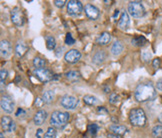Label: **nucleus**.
Returning <instances> with one entry per match:
<instances>
[{"instance_id": "nucleus-1", "label": "nucleus", "mask_w": 162, "mask_h": 138, "mask_svg": "<svg viewBox=\"0 0 162 138\" xmlns=\"http://www.w3.org/2000/svg\"><path fill=\"white\" fill-rule=\"evenodd\" d=\"M135 99L139 102L153 100L156 97V90L152 83H141L135 89Z\"/></svg>"}, {"instance_id": "nucleus-2", "label": "nucleus", "mask_w": 162, "mask_h": 138, "mask_svg": "<svg viewBox=\"0 0 162 138\" xmlns=\"http://www.w3.org/2000/svg\"><path fill=\"white\" fill-rule=\"evenodd\" d=\"M70 118V115L67 112L62 111H54L50 116V124L53 127L62 128L67 124V122Z\"/></svg>"}, {"instance_id": "nucleus-3", "label": "nucleus", "mask_w": 162, "mask_h": 138, "mask_svg": "<svg viewBox=\"0 0 162 138\" xmlns=\"http://www.w3.org/2000/svg\"><path fill=\"white\" fill-rule=\"evenodd\" d=\"M129 119L131 124L134 126H143L146 122V115L143 109L134 108L129 113Z\"/></svg>"}, {"instance_id": "nucleus-4", "label": "nucleus", "mask_w": 162, "mask_h": 138, "mask_svg": "<svg viewBox=\"0 0 162 138\" xmlns=\"http://www.w3.org/2000/svg\"><path fill=\"white\" fill-rule=\"evenodd\" d=\"M128 12L134 18H140L145 14V8L141 1H130L128 4Z\"/></svg>"}, {"instance_id": "nucleus-5", "label": "nucleus", "mask_w": 162, "mask_h": 138, "mask_svg": "<svg viewBox=\"0 0 162 138\" xmlns=\"http://www.w3.org/2000/svg\"><path fill=\"white\" fill-rule=\"evenodd\" d=\"M33 74L41 82H48L53 79V74L47 68H39V69L35 68L33 70Z\"/></svg>"}, {"instance_id": "nucleus-6", "label": "nucleus", "mask_w": 162, "mask_h": 138, "mask_svg": "<svg viewBox=\"0 0 162 138\" xmlns=\"http://www.w3.org/2000/svg\"><path fill=\"white\" fill-rule=\"evenodd\" d=\"M11 21H12L13 24L16 26H22L24 24V15H23L22 10L19 8V7H15L11 11Z\"/></svg>"}, {"instance_id": "nucleus-7", "label": "nucleus", "mask_w": 162, "mask_h": 138, "mask_svg": "<svg viewBox=\"0 0 162 138\" xmlns=\"http://www.w3.org/2000/svg\"><path fill=\"white\" fill-rule=\"evenodd\" d=\"M60 104L66 109H74L78 105V99L72 95H64L61 97Z\"/></svg>"}, {"instance_id": "nucleus-8", "label": "nucleus", "mask_w": 162, "mask_h": 138, "mask_svg": "<svg viewBox=\"0 0 162 138\" xmlns=\"http://www.w3.org/2000/svg\"><path fill=\"white\" fill-rule=\"evenodd\" d=\"M83 6L80 1L77 0H70L67 2V11L70 15H78L82 12Z\"/></svg>"}, {"instance_id": "nucleus-9", "label": "nucleus", "mask_w": 162, "mask_h": 138, "mask_svg": "<svg viewBox=\"0 0 162 138\" xmlns=\"http://www.w3.org/2000/svg\"><path fill=\"white\" fill-rule=\"evenodd\" d=\"M0 104H1V108L7 113H11L13 111L14 108V101L9 95H2L1 100H0Z\"/></svg>"}, {"instance_id": "nucleus-10", "label": "nucleus", "mask_w": 162, "mask_h": 138, "mask_svg": "<svg viewBox=\"0 0 162 138\" xmlns=\"http://www.w3.org/2000/svg\"><path fill=\"white\" fill-rule=\"evenodd\" d=\"M1 127L5 132H13L16 129V124L9 116H3L1 118Z\"/></svg>"}, {"instance_id": "nucleus-11", "label": "nucleus", "mask_w": 162, "mask_h": 138, "mask_svg": "<svg viewBox=\"0 0 162 138\" xmlns=\"http://www.w3.org/2000/svg\"><path fill=\"white\" fill-rule=\"evenodd\" d=\"M80 57H81V53H80V51H78L77 49H71V50L67 51L64 56L65 60L69 63L77 62L80 59Z\"/></svg>"}, {"instance_id": "nucleus-12", "label": "nucleus", "mask_w": 162, "mask_h": 138, "mask_svg": "<svg viewBox=\"0 0 162 138\" xmlns=\"http://www.w3.org/2000/svg\"><path fill=\"white\" fill-rule=\"evenodd\" d=\"M84 10H85V14L87 15V17L90 18V19L95 20V19H97L98 16H99L98 8H96V7L94 5H92V4H86Z\"/></svg>"}, {"instance_id": "nucleus-13", "label": "nucleus", "mask_w": 162, "mask_h": 138, "mask_svg": "<svg viewBox=\"0 0 162 138\" xmlns=\"http://www.w3.org/2000/svg\"><path fill=\"white\" fill-rule=\"evenodd\" d=\"M130 24V19H129V15L126 11H123L120 15V18H119L118 21V26L120 27L121 29H127Z\"/></svg>"}, {"instance_id": "nucleus-14", "label": "nucleus", "mask_w": 162, "mask_h": 138, "mask_svg": "<svg viewBox=\"0 0 162 138\" xmlns=\"http://www.w3.org/2000/svg\"><path fill=\"white\" fill-rule=\"evenodd\" d=\"M46 117H47V112L45 110H38L33 117V121L36 125H42L44 123Z\"/></svg>"}, {"instance_id": "nucleus-15", "label": "nucleus", "mask_w": 162, "mask_h": 138, "mask_svg": "<svg viewBox=\"0 0 162 138\" xmlns=\"http://www.w3.org/2000/svg\"><path fill=\"white\" fill-rule=\"evenodd\" d=\"M0 50H1V56L2 57H8L11 54V44L7 40H2L0 43Z\"/></svg>"}, {"instance_id": "nucleus-16", "label": "nucleus", "mask_w": 162, "mask_h": 138, "mask_svg": "<svg viewBox=\"0 0 162 138\" xmlns=\"http://www.w3.org/2000/svg\"><path fill=\"white\" fill-rule=\"evenodd\" d=\"M27 51V45L23 41H18L15 45V53L17 56L21 57L23 56Z\"/></svg>"}, {"instance_id": "nucleus-17", "label": "nucleus", "mask_w": 162, "mask_h": 138, "mask_svg": "<svg viewBox=\"0 0 162 138\" xmlns=\"http://www.w3.org/2000/svg\"><path fill=\"white\" fill-rule=\"evenodd\" d=\"M109 130L112 131V133L117 134V135H123L127 132V128L123 125L119 124H112L109 126Z\"/></svg>"}, {"instance_id": "nucleus-18", "label": "nucleus", "mask_w": 162, "mask_h": 138, "mask_svg": "<svg viewBox=\"0 0 162 138\" xmlns=\"http://www.w3.org/2000/svg\"><path fill=\"white\" fill-rule=\"evenodd\" d=\"M110 40H111V35L108 32H103L98 36L96 42L99 45H107L110 42Z\"/></svg>"}, {"instance_id": "nucleus-19", "label": "nucleus", "mask_w": 162, "mask_h": 138, "mask_svg": "<svg viewBox=\"0 0 162 138\" xmlns=\"http://www.w3.org/2000/svg\"><path fill=\"white\" fill-rule=\"evenodd\" d=\"M105 58H106L105 52H104L103 50H99V51H97V52L94 54L92 61H93L94 63H96V64H100V63L104 61V59H105Z\"/></svg>"}, {"instance_id": "nucleus-20", "label": "nucleus", "mask_w": 162, "mask_h": 138, "mask_svg": "<svg viewBox=\"0 0 162 138\" xmlns=\"http://www.w3.org/2000/svg\"><path fill=\"white\" fill-rule=\"evenodd\" d=\"M54 98V93L51 91V90H46L43 93H42V96H41V99L44 103H51L52 100Z\"/></svg>"}, {"instance_id": "nucleus-21", "label": "nucleus", "mask_w": 162, "mask_h": 138, "mask_svg": "<svg viewBox=\"0 0 162 138\" xmlns=\"http://www.w3.org/2000/svg\"><path fill=\"white\" fill-rule=\"evenodd\" d=\"M123 50V45L120 41H116L113 43L112 47H111V53H112L114 56H117L119 55Z\"/></svg>"}, {"instance_id": "nucleus-22", "label": "nucleus", "mask_w": 162, "mask_h": 138, "mask_svg": "<svg viewBox=\"0 0 162 138\" xmlns=\"http://www.w3.org/2000/svg\"><path fill=\"white\" fill-rule=\"evenodd\" d=\"M45 41H46V47L49 50H54L56 47V40L52 35H47L45 37Z\"/></svg>"}, {"instance_id": "nucleus-23", "label": "nucleus", "mask_w": 162, "mask_h": 138, "mask_svg": "<svg viewBox=\"0 0 162 138\" xmlns=\"http://www.w3.org/2000/svg\"><path fill=\"white\" fill-rule=\"evenodd\" d=\"M66 78L71 82H75L77 81L80 78V74L78 71H75V70H70V71H68L66 74Z\"/></svg>"}, {"instance_id": "nucleus-24", "label": "nucleus", "mask_w": 162, "mask_h": 138, "mask_svg": "<svg viewBox=\"0 0 162 138\" xmlns=\"http://www.w3.org/2000/svg\"><path fill=\"white\" fill-rule=\"evenodd\" d=\"M45 64H46L45 60H44V59H42L41 57H35L33 59V65L35 66L37 69L44 68Z\"/></svg>"}, {"instance_id": "nucleus-25", "label": "nucleus", "mask_w": 162, "mask_h": 138, "mask_svg": "<svg viewBox=\"0 0 162 138\" xmlns=\"http://www.w3.org/2000/svg\"><path fill=\"white\" fill-rule=\"evenodd\" d=\"M83 101L84 103L87 104V105H94L97 103V98L92 96V95H85L83 97Z\"/></svg>"}, {"instance_id": "nucleus-26", "label": "nucleus", "mask_w": 162, "mask_h": 138, "mask_svg": "<svg viewBox=\"0 0 162 138\" xmlns=\"http://www.w3.org/2000/svg\"><path fill=\"white\" fill-rule=\"evenodd\" d=\"M152 135L155 138H162V125H156L152 128Z\"/></svg>"}, {"instance_id": "nucleus-27", "label": "nucleus", "mask_w": 162, "mask_h": 138, "mask_svg": "<svg viewBox=\"0 0 162 138\" xmlns=\"http://www.w3.org/2000/svg\"><path fill=\"white\" fill-rule=\"evenodd\" d=\"M146 43V39L143 36H137L132 39V44L136 46H142Z\"/></svg>"}, {"instance_id": "nucleus-28", "label": "nucleus", "mask_w": 162, "mask_h": 138, "mask_svg": "<svg viewBox=\"0 0 162 138\" xmlns=\"http://www.w3.org/2000/svg\"><path fill=\"white\" fill-rule=\"evenodd\" d=\"M56 137V130L54 127L47 128V131L45 132L43 138H55Z\"/></svg>"}, {"instance_id": "nucleus-29", "label": "nucleus", "mask_w": 162, "mask_h": 138, "mask_svg": "<svg viewBox=\"0 0 162 138\" xmlns=\"http://www.w3.org/2000/svg\"><path fill=\"white\" fill-rule=\"evenodd\" d=\"M151 57H152V54L150 53L148 50H144V51H142V53H141V58L143 59V60H144L145 62L149 61L150 59H151Z\"/></svg>"}, {"instance_id": "nucleus-30", "label": "nucleus", "mask_w": 162, "mask_h": 138, "mask_svg": "<svg viewBox=\"0 0 162 138\" xmlns=\"http://www.w3.org/2000/svg\"><path fill=\"white\" fill-rule=\"evenodd\" d=\"M65 43H66L67 45H73L75 43L74 38L72 37V35L70 33H67L66 36H65Z\"/></svg>"}, {"instance_id": "nucleus-31", "label": "nucleus", "mask_w": 162, "mask_h": 138, "mask_svg": "<svg viewBox=\"0 0 162 138\" xmlns=\"http://www.w3.org/2000/svg\"><path fill=\"white\" fill-rule=\"evenodd\" d=\"M88 130H89V132L91 134H96L98 131V125L96 123H93V124H90L88 126Z\"/></svg>"}, {"instance_id": "nucleus-32", "label": "nucleus", "mask_w": 162, "mask_h": 138, "mask_svg": "<svg viewBox=\"0 0 162 138\" xmlns=\"http://www.w3.org/2000/svg\"><path fill=\"white\" fill-rule=\"evenodd\" d=\"M7 74H8L7 70L1 69V72H0V80H1V84H2V85L4 84V81H5L6 77H7Z\"/></svg>"}, {"instance_id": "nucleus-33", "label": "nucleus", "mask_w": 162, "mask_h": 138, "mask_svg": "<svg viewBox=\"0 0 162 138\" xmlns=\"http://www.w3.org/2000/svg\"><path fill=\"white\" fill-rule=\"evenodd\" d=\"M118 101H119V96L117 95V94L112 93V94H111V95L109 96V102H110V103L115 104V103H117Z\"/></svg>"}, {"instance_id": "nucleus-34", "label": "nucleus", "mask_w": 162, "mask_h": 138, "mask_svg": "<svg viewBox=\"0 0 162 138\" xmlns=\"http://www.w3.org/2000/svg\"><path fill=\"white\" fill-rule=\"evenodd\" d=\"M65 3H66V1H64V0H54V4H55V6L59 7V8H62L65 5Z\"/></svg>"}, {"instance_id": "nucleus-35", "label": "nucleus", "mask_w": 162, "mask_h": 138, "mask_svg": "<svg viewBox=\"0 0 162 138\" xmlns=\"http://www.w3.org/2000/svg\"><path fill=\"white\" fill-rule=\"evenodd\" d=\"M152 64H153V67H155V68H158V67L160 66V59H159V58L153 59Z\"/></svg>"}, {"instance_id": "nucleus-36", "label": "nucleus", "mask_w": 162, "mask_h": 138, "mask_svg": "<svg viewBox=\"0 0 162 138\" xmlns=\"http://www.w3.org/2000/svg\"><path fill=\"white\" fill-rule=\"evenodd\" d=\"M156 88L159 90V91H162V78L157 80V83H156Z\"/></svg>"}, {"instance_id": "nucleus-37", "label": "nucleus", "mask_w": 162, "mask_h": 138, "mask_svg": "<svg viewBox=\"0 0 162 138\" xmlns=\"http://www.w3.org/2000/svg\"><path fill=\"white\" fill-rule=\"evenodd\" d=\"M24 114H25L24 109H22V108H18V110L16 111V113H15V115L19 117L20 115H24Z\"/></svg>"}, {"instance_id": "nucleus-38", "label": "nucleus", "mask_w": 162, "mask_h": 138, "mask_svg": "<svg viewBox=\"0 0 162 138\" xmlns=\"http://www.w3.org/2000/svg\"><path fill=\"white\" fill-rule=\"evenodd\" d=\"M42 133H43V130H42V129H38L37 131H36L35 136L37 138H42Z\"/></svg>"}, {"instance_id": "nucleus-39", "label": "nucleus", "mask_w": 162, "mask_h": 138, "mask_svg": "<svg viewBox=\"0 0 162 138\" xmlns=\"http://www.w3.org/2000/svg\"><path fill=\"white\" fill-rule=\"evenodd\" d=\"M108 138H121L120 135H117V134H114V133H109L107 135Z\"/></svg>"}, {"instance_id": "nucleus-40", "label": "nucleus", "mask_w": 162, "mask_h": 138, "mask_svg": "<svg viewBox=\"0 0 162 138\" xmlns=\"http://www.w3.org/2000/svg\"><path fill=\"white\" fill-rule=\"evenodd\" d=\"M158 119H159V121H160L161 123H162V113H161L160 115H159V118H158Z\"/></svg>"}, {"instance_id": "nucleus-41", "label": "nucleus", "mask_w": 162, "mask_h": 138, "mask_svg": "<svg viewBox=\"0 0 162 138\" xmlns=\"http://www.w3.org/2000/svg\"><path fill=\"white\" fill-rule=\"evenodd\" d=\"M0 138H4V135H3V133H2V132L0 133Z\"/></svg>"}]
</instances>
